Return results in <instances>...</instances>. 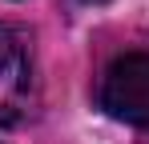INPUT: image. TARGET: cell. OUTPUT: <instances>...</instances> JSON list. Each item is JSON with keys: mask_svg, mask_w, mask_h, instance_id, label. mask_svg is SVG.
<instances>
[{"mask_svg": "<svg viewBox=\"0 0 149 144\" xmlns=\"http://www.w3.org/2000/svg\"><path fill=\"white\" fill-rule=\"evenodd\" d=\"M36 108L32 44L16 24H0V128L24 124Z\"/></svg>", "mask_w": 149, "mask_h": 144, "instance_id": "1", "label": "cell"}, {"mask_svg": "<svg viewBox=\"0 0 149 144\" xmlns=\"http://www.w3.org/2000/svg\"><path fill=\"white\" fill-rule=\"evenodd\" d=\"M85 4H101V0H85Z\"/></svg>", "mask_w": 149, "mask_h": 144, "instance_id": "3", "label": "cell"}, {"mask_svg": "<svg viewBox=\"0 0 149 144\" xmlns=\"http://www.w3.org/2000/svg\"><path fill=\"white\" fill-rule=\"evenodd\" d=\"M101 108L121 124L149 128V52H125L105 68Z\"/></svg>", "mask_w": 149, "mask_h": 144, "instance_id": "2", "label": "cell"}]
</instances>
